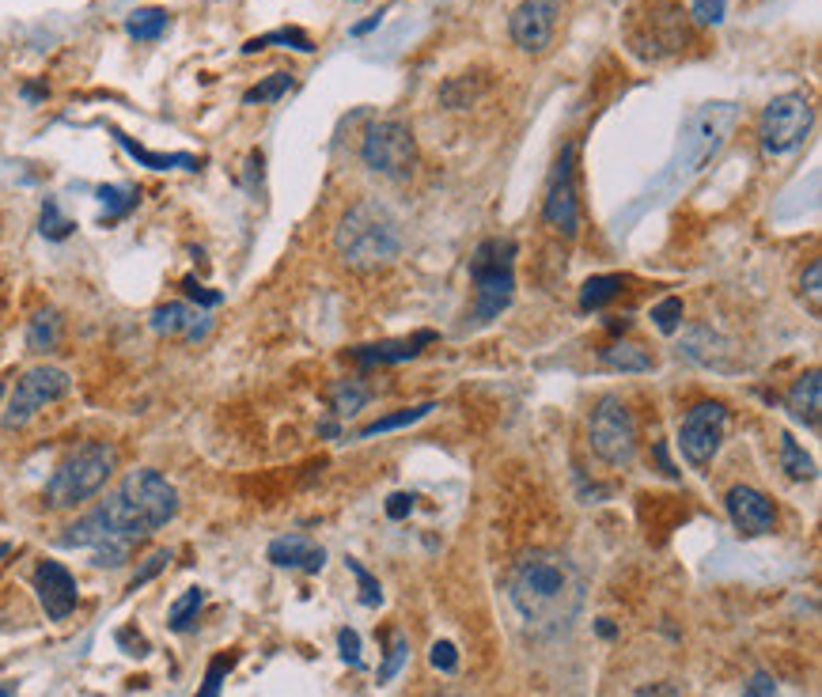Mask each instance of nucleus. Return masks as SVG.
Listing matches in <instances>:
<instances>
[{"mask_svg":"<svg viewBox=\"0 0 822 697\" xmlns=\"http://www.w3.org/2000/svg\"><path fill=\"white\" fill-rule=\"evenodd\" d=\"M739 121V107L736 103H705L682 126V141H679V156H675V178H694L698 172H705V164L724 149L728 133Z\"/></svg>","mask_w":822,"mask_h":697,"instance_id":"obj_7","label":"nucleus"},{"mask_svg":"<svg viewBox=\"0 0 822 697\" xmlns=\"http://www.w3.org/2000/svg\"><path fill=\"white\" fill-rule=\"evenodd\" d=\"M38 232H43L50 243H61V239H69V235H72V221H64V216H61V209H58V201H53V198H46V201H43V216H38Z\"/></svg>","mask_w":822,"mask_h":697,"instance_id":"obj_33","label":"nucleus"},{"mask_svg":"<svg viewBox=\"0 0 822 697\" xmlns=\"http://www.w3.org/2000/svg\"><path fill=\"white\" fill-rule=\"evenodd\" d=\"M288 92H293V72H273V76L258 80L254 87H247L243 103L247 107H254V103H277Z\"/></svg>","mask_w":822,"mask_h":697,"instance_id":"obj_32","label":"nucleus"},{"mask_svg":"<svg viewBox=\"0 0 822 697\" xmlns=\"http://www.w3.org/2000/svg\"><path fill=\"white\" fill-rule=\"evenodd\" d=\"M182 292H187V296L193 299V304H198V307H216V304H221V292H213V288H205V285H198V281H193V277H187V281H182Z\"/></svg>","mask_w":822,"mask_h":697,"instance_id":"obj_42","label":"nucleus"},{"mask_svg":"<svg viewBox=\"0 0 822 697\" xmlns=\"http://www.w3.org/2000/svg\"><path fill=\"white\" fill-rule=\"evenodd\" d=\"M785 406L803 428H819V421H822V376L815 368L803 371V376L788 387Z\"/></svg>","mask_w":822,"mask_h":697,"instance_id":"obj_20","label":"nucleus"},{"mask_svg":"<svg viewBox=\"0 0 822 697\" xmlns=\"http://www.w3.org/2000/svg\"><path fill=\"white\" fill-rule=\"evenodd\" d=\"M437 342V334L432 330H417V334L409 338H394V342H376V345H353L349 361L365 364V368H383V364H406L414 361V356L425 353V345Z\"/></svg>","mask_w":822,"mask_h":697,"instance_id":"obj_17","label":"nucleus"},{"mask_svg":"<svg viewBox=\"0 0 822 697\" xmlns=\"http://www.w3.org/2000/svg\"><path fill=\"white\" fill-rule=\"evenodd\" d=\"M724 12H728V0H690V15L701 27H716L724 23Z\"/></svg>","mask_w":822,"mask_h":697,"instance_id":"obj_38","label":"nucleus"},{"mask_svg":"<svg viewBox=\"0 0 822 697\" xmlns=\"http://www.w3.org/2000/svg\"><path fill=\"white\" fill-rule=\"evenodd\" d=\"M99 201H103V224L122 221L129 209L136 205V186H99Z\"/></svg>","mask_w":822,"mask_h":697,"instance_id":"obj_30","label":"nucleus"},{"mask_svg":"<svg viewBox=\"0 0 822 697\" xmlns=\"http://www.w3.org/2000/svg\"><path fill=\"white\" fill-rule=\"evenodd\" d=\"M270 46H288V50H300V54H311V50H315V43H311L308 31H300V27H281V31H270V35H258V38H251V43H243V54L270 50Z\"/></svg>","mask_w":822,"mask_h":697,"instance_id":"obj_27","label":"nucleus"},{"mask_svg":"<svg viewBox=\"0 0 822 697\" xmlns=\"http://www.w3.org/2000/svg\"><path fill=\"white\" fill-rule=\"evenodd\" d=\"M406 247L402 224L380 201H357L349 213L342 216L334 232V250L349 270H380L391 265Z\"/></svg>","mask_w":822,"mask_h":697,"instance_id":"obj_3","label":"nucleus"},{"mask_svg":"<svg viewBox=\"0 0 822 697\" xmlns=\"http://www.w3.org/2000/svg\"><path fill=\"white\" fill-rule=\"evenodd\" d=\"M360 160H365L368 172L402 182V178H409L417 167L414 129L398 118L372 121V126L365 129V141H360Z\"/></svg>","mask_w":822,"mask_h":697,"instance_id":"obj_10","label":"nucleus"},{"mask_svg":"<svg viewBox=\"0 0 822 697\" xmlns=\"http://www.w3.org/2000/svg\"><path fill=\"white\" fill-rule=\"evenodd\" d=\"M115 141L122 144L136 164L152 167V172H175V167H187V172H193V167H198V156H190V152H148L144 144H136L133 137H126L122 129H115Z\"/></svg>","mask_w":822,"mask_h":697,"instance_id":"obj_21","label":"nucleus"},{"mask_svg":"<svg viewBox=\"0 0 822 697\" xmlns=\"http://www.w3.org/2000/svg\"><path fill=\"white\" fill-rule=\"evenodd\" d=\"M167 562H171V550H156V554L148 557V562L141 565V572H136L133 580H129V591H136V588H144L152 577H159V572L167 569Z\"/></svg>","mask_w":822,"mask_h":697,"instance_id":"obj_39","label":"nucleus"},{"mask_svg":"<svg viewBox=\"0 0 822 697\" xmlns=\"http://www.w3.org/2000/svg\"><path fill=\"white\" fill-rule=\"evenodd\" d=\"M0 697H12V694H8V690H0Z\"/></svg>","mask_w":822,"mask_h":697,"instance_id":"obj_53","label":"nucleus"},{"mask_svg":"<svg viewBox=\"0 0 822 697\" xmlns=\"http://www.w3.org/2000/svg\"><path fill=\"white\" fill-rule=\"evenodd\" d=\"M345 569H349L353 577H357L360 603H365V606H380V603H383V588H380V580H376L372 572H368L365 565L357 562V557H349V562H345Z\"/></svg>","mask_w":822,"mask_h":697,"instance_id":"obj_34","label":"nucleus"},{"mask_svg":"<svg viewBox=\"0 0 822 697\" xmlns=\"http://www.w3.org/2000/svg\"><path fill=\"white\" fill-rule=\"evenodd\" d=\"M368 399H372V391H368L360 379H337L326 391V406L334 417H357V413L368 406Z\"/></svg>","mask_w":822,"mask_h":697,"instance_id":"obj_22","label":"nucleus"},{"mask_svg":"<svg viewBox=\"0 0 822 697\" xmlns=\"http://www.w3.org/2000/svg\"><path fill=\"white\" fill-rule=\"evenodd\" d=\"M607 327H610V334H626V330H630L633 322H630V319H610Z\"/></svg>","mask_w":822,"mask_h":697,"instance_id":"obj_49","label":"nucleus"},{"mask_svg":"<svg viewBox=\"0 0 822 697\" xmlns=\"http://www.w3.org/2000/svg\"><path fill=\"white\" fill-rule=\"evenodd\" d=\"M543 221L558 235L576 239L580 232V198H576V144H565L561 156L553 160L550 182L543 198Z\"/></svg>","mask_w":822,"mask_h":697,"instance_id":"obj_12","label":"nucleus"},{"mask_svg":"<svg viewBox=\"0 0 822 697\" xmlns=\"http://www.w3.org/2000/svg\"><path fill=\"white\" fill-rule=\"evenodd\" d=\"M724 508H728V520L743 539H759V534H770L773 523H777V508L754 485H731L728 497H724Z\"/></svg>","mask_w":822,"mask_h":697,"instance_id":"obj_15","label":"nucleus"},{"mask_svg":"<svg viewBox=\"0 0 822 697\" xmlns=\"http://www.w3.org/2000/svg\"><path fill=\"white\" fill-rule=\"evenodd\" d=\"M587 444L607 466H630L636 456V417L618 394H603L587 417Z\"/></svg>","mask_w":822,"mask_h":697,"instance_id":"obj_8","label":"nucleus"},{"mask_svg":"<svg viewBox=\"0 0 822 697\" xmlns=\"http://www.w3.org/2000/svg\"><path fill=\"white\" fill-rule=\"evenodd\" d=\"M236 668V655H216L213 663H209L205 671V686H201L193 697H221V686H224V675Z\"/></svg>","mask_w":822,"mask_h":697,"instance_id":"obj_37","label":"nucleus"},{"mask_svg":"<svg viewBox=\"0 0 822 697\" xmlns=\"http://www.w3.org/2000/svg\"><path fill=\"white\" fill-rule=\"evenodd\" d=\"M687 12H682L675 0H644L630 12V23H626V38H630V50L644 61H659L671 58L687 46Z\"/></svg>","mask_w":822,"mask_h":697,"instance_id":"obj_6","label":"nucleus"},{"mask_svg":"<svg viewBox=\"0 0 822 697\" xmlns=\"http://www.w3.org/2000/svg\"><path fill=\"white\" fill-rule=\"evenodd\" d=\"M437 697H455V694H437Z\"/></svg>","mask_w":822,"mask_h":697,"instance_id":"obj_54","label":"nucleus"},{"mask_svg":"<svg viewBox=\"0 0 822 697\" xmlns=\"http://www.w3.org/2000/svg\"><path fill=\"white\" fill-rule=\"evenodd\" d=\"M800 288L808 292L811 299H819V296H822V262H819V258H815V262L808 265V270H803V277H800Z\"/></svg>","mask_w":822,"mask_h":697,"instance_id":"obj_44","label":"nucleus"},{"mask_svg":"<svg viewBox=\"0 0 822 697\" xmlns=\"http://www.w3.org/2000/svg\"><path fill=\"white\" fill-rule=\"evenodd\" d=\"M652 322H656L659 334H675L682 327V299L679 296H664L656 307H652Z\"/></svg>","mask_w":822,"mask_h":697,"instance_id":"obj_35","label":"nucleus"},{"mask_svg":"<svg viewBox=\"0 0 822 697\" xmlns=\"http://www.w3.org/2000/svg\"><path fill=\"white\" fill-rule=\"evenodd\" d=\"M599 361L607 364L610 371H652L656 368L648 349H641L633 342H610L607 349H599Z\"/></svg>","mask_w":822,"mask_h":697,"instance_id":"obj_23","label":"nucleus"},{"mask_svg":"<svg viewBox=\"0 0 822 697\" xmlns=\"http://www.w3.org/2000/svg\"><path fill=\"white\" fill-rule=\"evenodd\" d=\"M515 614L538 634H561L584 606V577L561 550H527L508 577Z\"/></svg>","mask_w":822,"mask_h":697,"instance_id":"obj_2","label":"nucleus"},{"mask_svg":"<svg viewBox=\"0 0 822 697\" xmlns=\"http://www.w3.org/2000/svg\"><path fill=\"white\" fill-rule=\"evenodd\" d=\"M622 288H626V277H618V273H599V277H587L584 288H580V307H584V311H603L610 299L622 296Z\"/></svg>","mask_w":822,"mask_h":697,"instance_id":"obj_24","label":"nucleus"},{"mask_svg":"<svg viewBox=\"0 0 822 697\" xmlns=\"http://www.w3.org/2000/svg\"><path fill=\"white\" fill-rule=\"evenodd\" d=\"M69 387H72V379L64 368H53V364H35V368H27L20 379H15V391H12V399H8L4 428L8 433L23 428L38 410H46L50 402L64 399Z\"/></svg>","mask_w":822,"mask_h":697,"instance_id":"obj_11","label":"nucleus"},{"mask_svg":"<svg viewBox=\"0 0 822 697\" xmlns=\"http://www.w3.org/2000/svg\"><path fill=\"white\" fill-rule=\"evenodd\" d=\"M167 23H171V15H167L164 8H136L126 20V35L133 38V43H156L167 31Z\"/></svg>","mask_w":822,"mask_h":697,"instance_id":"obj_25","label":"nucleus"},{"mask_svg":"<svg viewBox=\"0 0 822 697\" xmlns=\"http://www.w3.org/2000/svg\"><path fill=\"white\" fill-rule=\"evenodd\" d=\"M337 648H342V660L349 663V668H365V660H360V637L357 629H337Z\"/></svg>","mask_w":822,"mask_h":697,"instance_id":"obj_41","label":"nucleus"},{"mask_svg":"<svg viewBox=\"0 0 822 697\" xmlns=\"http://www.w3.org/2000/svg\"><path fill=\"white\" fill-rule=\"evenodd\" d=\"M811 126H815V107L803 92H785L777 99L765 103L759 121V141L765 156H788V152L803 149Z\"/></svg>","mask_w":822,"mask_h":697,"instance_id":"obj_9","label":"nucleus"},{"mask_svg":"<svg viewBox=\"0 0 822 697\" xmlns=\"http://www.w3.org/2000/svg\"><path fill=\"white\" fill-rule=\"evenodd\" d=\"M429 663L437 671H443V675H455V671H458L455 645H451V640H437V645H432V652H429Z\"/></svg>","mask_w":822,"mask_h":697,"instance_id":"obj_40","label":"nucleus"},{"mask_svg":"<svg viewBox=\"0 0 822 697\" xmlns=\"http://www.w3.org/2000/svg\"><path fill=\"white\" fill-rule=\"evenodd\" d=\"M743 697H777V683H773V678L765 675V671H754V678L747 683Z\"/></svg>","mask_w":822,"mask_h":697,"instance_id":"obj_43","label":"nucleus"},{"mask_svg":"<svg viewBox=\"0 0 822 697\" xmlns=\"http://www.w3.org/2000/svg\"><path fill=\"white\" fill-rule=\"evenodd\" d=\"M558 23H561V0H520V8L508 20V31H512V43L523 54L538 58V54H546L553 46Z\"/></svg>","mask_w":822,"mask_h":697,"instance_id":"obj_14","label":"nucleus"},{"mask_svg":"<svg viewBox=\"0 0 822 697\" xmlns=\"http://www.w3.org/2000/svg\"><path fill=\"white\" fill-rule=\"evenodd\" d=\"M35 591H38V603H43V611H46V618H50V622H64L80 603L76 577H72L61 562H38Z\"/></svg>","mask_w":822,"mask_h":697,"instance_id":"obj_16","label":"nucleus"},{"mask_svg":"<svg viewBox=\"0 0 822 697\" xmlns=\"http://www.w3.org/2000/svg\"><path fill=\"white\" fill-rule=\"evenodd\" d=\"M148 327H152V334H159V338H187V342H201V338L213 330V319H209L205 311H198V307L175 299V304H164L152 311Z\"/></svg>","mask_w":822,"mask_h":697,"instance_id":"obj_18","label":"nucleus"},{"mask_svg":"<svg viewBox=\"0 0 822 697\" xmlns=\"http://www.w3.org/2000/svg\"><path fill=\"white\" fill-rule=\"evenodd\" d=\"M724 428H728V410H724V402H698V406H690L679 425L682 459L698 470L708 466L724 444Z\"/></svg>","mask_w":822,"mask_h":697,"instance_id":"obj_13","label":"nucleus"},{"mask_svg":"<svg viewBox=\"0 0 822 697\" xmlns=\"http://www.w3.org/2000/svg\"><path fill=\"white\" fill-rule=\"evenodd\" d=\"M23 99H46V87L27 84V87H23Z\"/></svg>","mask_w":822,"mask_h":697,"instance_id":"obj_50","label":"nucleus"},{"mask_svg":"<svg viewBox=\"0 0 822 697\" xmlns=\"http://www.w3.org/2000/svg\"><path fill=\"white\" fill-rule=\"evenodd\" d=\"M58 338H61V315L53 311V307H46V311H38L35 319H31L27 345L35 349V353H53V349H58Z\"/></svg>","mask_w":822,"mask_h":697,"instance_id":"obj_28","label":"nucleus"},{"mask_svg":"<svg viewBox=\"0 0 822 697\" xmlns=\"http://www.w3.org/2000/svg\"><path fill=\"white\" fill-rule=\"evenodd\" d=\"M118 466V448L107 440H87L80 448H72L64 456V463L53 470V477L46 482V505L50 508H76L84 500H92L103 485L110 482Z\"/></svg>","mask_w":822,"mask_h":697,"instance_id":"obj_5","label":"nucleus"},{"mask_svg":"<svg viewBox=\"0 0 822 697\" xmlns=\"http://www.w3.org/2000/svg\"><path fill=\"white\" fill-rule=\"evenodd\" d=\"M179 516V493L167 482L159 470H129L126 482L103 500L99 508H92L87 516H80L72 527H64L58 534V546L64 550H95L107 542H122V546H136L152 531L167 527Z\"/></svg>","mask_w":822,"mask_h":697,"instance_id":"obj_1","label":"nucleus"},{"mask_svg":"<svg viewBox=\"0 0 822 697\" xmlns=\"http://www.w3.org/2000/svg\"><path fill=\"white\" fill-rule=\"evenodd\" d=\"M201 603H205V591H201V588H190L187 595H179V599H175L171 614H167V626H171L175 634H187V629L193 626V622H198Z\"/></svg>","mask_w":822,"mask_h":697,"instance_id":"obj_31","label":"nucleus"},{"mask_svg":"<svg viewBox=\"0 0 822 697\" xmlns=\"http://www.w3.org/2000/svg\"><path fill=\"white\" fill-rule=\"evenodd\" d=\"M409 512H414V497H409V493H394V497L386 500V516H391V520H406Z\"/></svg>","mask_w":822,"mask_h":697,"instance_id":"obj_45","label":"nucleus"},{"mask_svg":"<svg viewBox=\"0 0 822 697\" xmlns=\"http://www.w3.org/2000/svg\"><path fill=\"white\" fill-rule=\"evenodd\" d=\"M781 470H785L793 482H815V459L793 440V433H781Z\"/></svg>","mask_w":822,"mask_h":697,"instance_id":"obj_26","label":"nucleus"},{"mask_svg":"<svg viewBox=\"0 0 822 697\" xmlns=\"http://www.w3.org/2000/svg\"><path fill=\"white\" fill-rule=\"evenodd\" d=\"M656 456H659V466H664V474H667V477H679V470H675L671 463H667V448H664V444H656Z\"/></svg>","mask_w":822,"mask_h":697,"instance_id":"obj_48","label":"nucleus"},{"mask_svg":"<svg viewBox=\"0 0 822 697\" xmlns=\"http://www.w3.org/2000/svg\"><path fill=\"white\" fill-rule=\"evenodd\" d=\"M8 554H12V546H8V542H0V557H8Z\"/></svg>","mask_w":822,"mask_h":697,"instance_id":"obj_51","label":"nucleus"},{"mask_svg":"<svg viewBox=\"0 0 822 697\" xmlns=\"http://www.w3.org/2000/svg\"><path fill=\"white\" fill-rule=\"evenodd\" d=\"M432 410H437V402H425V406H409V410H398V413H386V417H380V421H372V425H365V428H360V433H357V440H372V436L394 433V428L417 425V421H425Z\"/></svg>","mask_w":822,"mask_h":697,"instance_id":"obj_29","label":"nucleus"},{"mask_svg":"<svg viewBox=\"0 0 822 697\" xmlns=\"http://www.w3.org/2000/svg\"><path fill=\"white\" fill-rule=\"evenodd\" d=\"M636 697H682V690L675 683H652V686H644Z\"/></svg>","mask_w":822,"mask_h":697,"instance_id":"obj_46","label":"nucleus"},{"mask_svg":"<svg viewBox=\"0 0 822 697\" xmlns=\"http://www.w3.org/2000/svg\"><path fill=\"white\" fill-rule=\"evenodd\" d=\"M265 554H270V562L277 565V569L322 572V565H326V550L315 546L311 539H303V534H285V539H273Z\"/></svg>","mask_w":822,"mask_h":697,"instance_id":"obj_19","label":"nucleus"},{"mask_svg":"<svg viewBox=\"0 0 822 697\" xmlns=\"http://www.w3.org/2000/svg\"><path fill=\"white\" fill-rule=\"evenodd\" d=\"M0 399H4V379H0Z\"/></svg>","mask_w":822,"mask_h":697,"instance_id":"obj_52","label":"nucleus"},{"mask_svg":"<svg viewBox=\"0 0 822 697\" xmlns=\"http://www.w3.org/2000/svg\"><path fill=\"white\" fill-rule=\"evenodd\" d=\"M406 655H409V640L402 637V634H394V637H391V645H386L383 663H380V686H383V683H391V678L398 675V671H402V663H406Z\"/></svg>","mask_w":822,"mask_h":697,"instance_id":"obj_36","label":"nucleus"},{"mask_svg":"<svg viewBox=\"0 0 822 697\" xmlns=\"http://www.w3.org/2000/svg\"><path fill=\"white\" fill-rule=\"evenodd\" d=\"M380 23H383V12H376V15H368V20L365 23H357V27H353V35H368V31H376V27H380Z\"/></svg>","mask_w":822,"mask_h":697,"instance_id":"obj_47","label":"nucleus"},{"mask_svg":"<svg viewBox=\"0 0 822 697\" xmlns=\"http://www.w3.org/2000/svg\"><path fill=\"white\" fill-rule=\"evenodd\" d=\"M470 281H474V307H470V327H489L501 319V311L512 307L515 296V239L508 235H493L481 239L470 258Z\"/></svg>","mask_w":822,"mask_h":697,"instance_id":"obj_4","label":"nucleus"}]
</instances>
